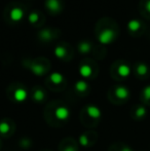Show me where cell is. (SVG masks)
<instances>
[{"mask_svg": "<svg viewBox=\"0 0 150 151\" xmlns=\"http://www.w3.org/2000/svg\"><path fill=\"white\" fill-rule=\"evenodd\" d=\"M109 151H132V149L123 144H115L109 149Z\"/></svg>", "mask_w": 150, "mask_h": 151, "instance_id": "d6986e66", "label": "cell"}, {"mask_svg": "<svg viewBox=\"0 0 150 151\" xmlns=\"http://www.w3.org/2000/svg\"><path fill=\"white\" fill-rule=\"evenodd\" d=\"M50 82L52 83V86H62L64 83V77L61 73H58V72H55V73L50 74Z\"/></svg>", "mask_w": 150, "mask_h": 151, "instance_id": "30bf717a", "label": "cell"}, {"mask_svg": "<svg viewBox=\"0 0 150 151\" xmlns=\"http://www.w3.org/2000/svg\"><path fill=\"white\" fill-rule=\"evenodd\" d=\"M40 36L43 40H50L52 38V34H50V30H43L40 33Z\"/></svg>", "mask_w": 150, "mask_h": 151, "instance_id": "cb8c5ba5", "label": "cell"}, {"mask_svg": "<svg viewBox=\"0 0 150 151\" xmlns=\"http://www.w3.org/2000/svg\"><path fill=\"white\" fill-rule=\"evenodd\" d=\"M44 117L47 123L52 127H61L70 117V110L66 105L52 102L50 105L46 106L44 110Z\"/></svg>", "mask_w": 150, "mask_h": 151, "instance_id": "6da1fadb", "label": "cell"}, {"mask_svg": "<svg viewBox=\"0 0 150 151\" xmlns=\"http://www.w3.org/2000/svg\"><path fill=\"white\" fill-rule=\"evenodd\" d=\"M55 55L60 59L65 58V56H66V50H65L63 46H58V47L55 50Z\"/></svg>", "mask_w": 150, "mask_h": 151, "instance_id": "7402d4cb", "label": "cell"}, {"mask_svg": "<svg viewBox=\"0 0 150 151\" xmlns=\"http://www.w3.org/2000/svg\"><path fill=\"white\" fill-rule=\"evenodd\" d=\"M43 151H50V150H43Z\"/></svg>", "mask_w": 150, "mask_h": 151, "instance_id": "f1b7e54d", "label": "cell"}, {"mask_svg": "<svg viewBox=\"0 0 150 151\" xmlns=\"http://www.w3.org/2000/svg\"><path fill=\"white\" fill-rule=\"evenodd\" d=\"M31 140H29L28 138H23V139L20 140V146L22 148H25V149H28V148L31 147L32 143H31Z\"/></svg>", "mask_w": 150, "mask_h": 151, "instance_id": "603a6c76", "label": "cell"}, {"mask_svg": "<svg viewBox=\"0 0 150 151\" xmlns=\"http://www.w3.org/2000/svg\"><path fill=\"white\" fill-rule=\"evenodd\" d=\"M75 90L79 95H81V96L86 95L88 91V84L86 83L85 81H83V80H79V81L76 82Z\"/></svg>", "mask_w": 150, "mask_h": 151, "instance_id": "7c38bea8", "label": "cell"}, {"mask_svg": "<svg viewBox=\"0 0 150 151\" xmlns=\"http://www.w3.org/2000/svg\"><path fill=\"white\" fill-rule=\"evenodd\" d=\"M145 7H146V10H147V12H148L149 14H150V0H147L146 6H145Z\"/></svg>", "mask_w": 150, "mask_h": 151, "instance_id": "4316f807", "label": "cell"}, {"mask_svg": "<svg viewBox=\"0 0 150 151\" xmlns=\"http://www.w3.org/2000/svg\"><path fill=\"white\" fill-rule=\"evenodd\" d=\"M141 26H142V24H141V22L138 20H131L130 22L128 23V28L133 32L138 31L139 29L141 28Z\"/></svg>", "mask_w": 150, "mask_h": 151, "instance_id": "e0dca14e", "label": "cell"}, {"mask_svg": "<svg viewBox=\"0 0 150 151\" xmlns=\"http://www.w3.org/2000/svg\"><path fill=\"white\" fill-rule=\"evenodd\" d=\"M46 7L52 12H58L61 9V4L59 0H46Z\"/></svg>", "mask_w": 150, "mask_h": 151, "instance_id": "4fadbf2b", "label": "cell"}, {"mask_svg": "<svg viewBox=\"0 0 150 151\" xmlns=\"http://www.w3.org/2000/svg\"><path fill=\"white\" fill-rule=\"evenodd\" d=\"M16 131V124L9 118H3L0 121V136L2 137H10Z\"/></svg>", "mask_w": 150, "mask_h": 151, "instance_id": "3957f363", "label": "cell"}, {"mask_svg": "<svg viewBox=\"0 0 150 151\" xmlns=\"http://www.w3.org/2000/svg\"><path fill=\"white\" fill-rule=\"evenodd\" d=\"M113 96L114 98H112V102H115V103H121V102H124L126 100H128V96H130V91L126 88L124 86H116L114 88L113 91Z\"/></svg>", "mask_w": 150, "mask_h": 151, "instance_id": "5b68a950", "label": "cell"}, {"mask_svg": "<svg viewBox=\"0 0 150 151\" xmlns=\"http://www.w3.org/2000/svg\"><path fill=\"white\" fill-rule=\"evenodd\" d=\"M134 111H135V114L133 116H134V118H142L143 116L145 115V108L144 107H136L134 108Z\"/></svg>", "mask_w": 150, "mask_h": 151, "instance_id": "ffe728a7", "label": "cell"}, {"mask_svg": "<svg viewBox=\"0 0 150 151\" xmlns=\"http://www.w3.org/2000/svg\"><path fill=\"white\" fill-rule=\"evenodd\" d=\"M79 73L81 74L83 77L88 78L92 75L93 70L90 65H82V66H80V68H79Z\"/></svg>", "mask_w": 150, "mask_h": 151, "instance_id": "2e32d148", "label": "cell"}, {"mask_svg": "<svg viewBox=\"0 0 150 151\" xmlns=\"http://www.w3.org/2000/svg\"><path fill=\"white\" fill-rule=\"evenodd\" d=\"M137 73L141 76L146 75V74L148 73V67H147V65H145V64H143V63L139 64V65L137 66Z\"/></svg>", "mask_w": 150, "mask_h": 151, "instance_id": "ac0fdd59", "label": "cell"}, {"mask_svg": "<svg viewBox=\"0 0 150 151\" xmlns=\"http://www.w3.org/2000/svg\"><path fill=\"white\" fill-rule=\"evenodd\" d=\"M27 96H28V93H27L26 88H22V86H19V88H17L14 90L10 99H11L14 102L22 103V102H24L25 100L27 99Z\"/></svg>", "mask_w": 150, "mask_h": 151, "instance_id": "8992f818", "label": "cell"}, {"mask_svg": "<svg viewBox=\"0 0 150 151\" xmlns=\"http://www.w3.org/2000/svg\"><path fill=\"white\" fill-rule=\"evenodd\" d=\"M97 139H98V136H97L96 132H85L79 137V143L83 147H90L96 143Z\"/></svg>", "mask_w": 150, "mask_h": 151, "instance_id": "277c9868", "label": "cell"}, {"mask_svg": "<svg viewBox=\"0 0 150 151\" xmlns=\"http://www.w3.org/2000/svg\"><path fill=\"white\" fill-rule=\"evenodd\" d=\"M0 149H1V142H0Z\"/></svg>", "mask_w": 150, "mask_h": 151, "instance_id": "83f0119b", "label": "cell"}, {"mask_svg": "<svg viewBox=\"0 0 150 151\" xmlns=\"http://www.w3.org/2000/svg\"><path fill=\"white\" fill-rule=\"evenodd\" d=\"M10 19H11L12 21H14V22H18V21H20L21 19L23 18V16H24V12H23V10L21 9V8L19 7H14L11 9V12H10Z\"/></svg>", "mask_w": 150, "mask_h": 151, "instance_id": "5bb4252c", "label": "cell"}, {"mask_svg": "<svg viewBox=\"0 0 150 151\" xmlns=\"http://www.w3.org/2000/svg\"><path fill=\"white\" fill-rule=\"evenodd\" d=\"M115 39V33L111 29H106V30L102 31L99 35V40L101 43L103 44H108L112 42Z\"/></svg>", "mask_w": 150, "mask_h": 151, "instance_id": "ba28073f", "label": "cell"}, {"mask_svg": "<svg viewBox=\"0 0 150 151\" xmlns=\"http://www.w3.org/2000/svg\"><path fill=\"white\" fill-rule=\"evenodd\" d=\"M32 99L36 103H43L46 99L45 91L42 90L41 88H35L32 93Z\"/></svg>", "mask_w": 150, "mask_h": 151, "instance_id": "9c48e42d", "label": "cell"}, {"mask_svg": "<svg viewBox=\"0 0 150 151\" xmlns=\"http://www.w3.org/2000/svg\"><path fill=\"white\" fill-rule=\"evenodd\" d=\"M101 110L95 105H88L80 112V121L84 124V127H97L101 119Z\"/></svg>", "mask_w": 150, "mask_h": 151, "instance_id": "7a4b0ae2", "label": "cell"}, {"mask_svg": "<svg viewBox=\"0 0 150 151\" xmlns=\"http://www.w3.org/2000/svg\"><path fill=\"white\" fill-rule=\"evenodd\" d=\"M117 72L121 77H128L131 73V69L128 65H126V64H121V65L118 67Z\"/></svg>", "mask_w": 150, "mask_h": 151, "instance_id": "9a60e30c", "label": "cell"}, {"mask_svg": "<svg viewBox=\"0 0 150 151\" xmlns=\"http://www.w3.org/2000/svg\"><path fill=\"white\" fill-rule=\"evenodd\" d=\"M59 150L60 151H78V147H77V144H76L75 140L71 139V138H67V139L63 140L60 143Z\"/></svg>", "mask_w": 150, "mask_h": 151, "instance_id": "52a82bcc", "label": "cell"}, {"mask_svg": "<svg viewBox=\"0 0 150 151\" xmlns=\"http://www.w3.org/2000/svg\"><path fill=\"white\" fill-rule=\"evenodd\" d=\"M38 19H39V16H38L36 12H32V14H30V16H29V21H30L31 23L37 22Z\"/></svg>", "mask_w": 150, "mask_h": 151, "instance_id": "d4e9b609", "label": "cell"}, {"mask_svg": "<svg viewBox=\"0 0 150 151\" xmlns=\"http://www.w3.org/2000/svg\"><path fill=\"white\" fill-rule=\"evenodd\" d=\"M90 43L88 42H81L79 44V52H82V54H86L90 50Z\"/></svg>", "mask_w": 150, "mask_h": 151, "instance_id": "44dd1931", "label": "cell"}, {"mask_svg": "<svg viewBox=\"0 0 150 151\" xmlns=\"http://www.w3.org/2000/svg\"><path fill=\"white\" fill-rule=\"evenodd\" d=\"M28 67L30 68V70L35 74V75H38V76L43 75L46 71L45 67H44L43 65H41V64L32 63V64H30V65H28Z\"/></svg>", "mask_w": 150, "mask_h": 151, "instance_id": "8fae6325", "label": "cell"}, {"mask_svg": "<svg viewBox=\"0 0 150 151\" xmlns=\"http://www.w3.org/2000/svg\"><path fill=\"white\" fill-rule=\"evenodd\" d=\"M143 96H144L145 100H150V86L144 88V91H143Z\"/></svg>", "mask_w": 150, "mask_h": 151, "instance_id": "484cf974", "label": "cell"}]
</instances>
